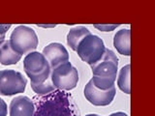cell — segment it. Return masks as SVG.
Listing matches in <instances>:
<instances>
[{
    "instance_id": "obj_1",
    "label": "cell",
    "mask_w": 155,
    "mask_h": 116,
    "mask_svg": "<svg viewBox=\"0 0 155 116\" xmlns=\"http://www.w3.org/2000/svg\"><path fill=\"white\" fill-rule=\"evenodd\" d=\"M35 105L34 116H81L74 97L68 91L55 89L45 95L32 98Z\"/></svg>"
},
{
    "instance_id": "obj_2",
    "label": "cell",
    "mask_w": 155,
    "mask_h": 116,
    "mask_svg": "<svg viewBox=\"0 0 155 116\" xmlns=\"http://www.w3.org/2000/svg\"><path fill=\"white\" fill-rule=\"evenodd\" d=\"M10 45L21 55L35 51L39 45V39L34 29L26 25H18L10 36Z\"/></svg>"
},
{
    "instance_id": "obj_3",
    "label": "cell",
    "mask_w": 155,
    "mask_h": 116,
    "mask_svg": "<svg viewBox=\"0 0 155 116\" xmlns=\"http://www.w3.org/2000/svg\"><path fill=\"white\" fill-rule=\"evenodd\" d=\"M23 69L31 83H40L51 76V66L41 52L33 51L25 55Z\"/></svg>"
},
{
    "instance_id": "obj_4",
    "label": "cell",
    "mask_w": 155,
    "mask_h": 116,
    "mask_svg": "<svg viewBox=\"0 0 155 116\" xmlns=\"http://www.w3.org/2000/svg\"><path fill=\"white\" fill-rule=\"evenodd\" d=\"M51 77L56 89L70 91L78 85L79 72L70 61H67L51 69Z\"/></svg>"
},
{
    "instance_id": "obj_5",
    "label": "cell",
    "mask_w": 155,
    "mask_h": 116,
    "mask_svg": "<svg viewBox=\"0 0 155 116\" xmlns=\"http://www.w3.org/2000/svg\"><path fill=\"white\" fill-rule=\"evenodd\" d=\"M105 50L106 47L103 40L99 36L90 34L82 39L76 51L82 61L88 65H92L101 59Z\"/></svg>"
},
{
    "instance_id": "obj_6",
    "label": "cell",
    "mask_w": 155,
    "mask_h": 116,
    "mask_svg": "<svg viewBox=\"0 0 155 116\" xmlns=\"http://www.w3.org/2000/svg\"><path fill=\"white\" fill-rule=\"evenodd\" d=\"M27 79L16 70L0 71V95L14 96L25 91Z\"/></svg>"
},
{
    "instance_id": "obj_7",
    "label": "cell",
    "mask_w": 155,
    "mask_h": 116,
    "mask_svg": "<svg viewBox=\"0 0 155 116\" xmlns=\"http://www.w3.org/2000/svg\"><path fill=\"white\" fill-rule=\"evenodd\" d=\"M90 68L93 76L116 79L118 71V58L113 50L106 47L101 59L90 65Z\"/></svg>"
},
{
    "instance_id": "obj_8",
    "label": "cell",
    "mask_w": 155,
    "mask_h": 116,
    "mask_svg": "<svg viewBox=\"0 0 155 116\" xmlns=\"http://www.w3.org/2000/svg\"><path fill=\"white\" fill-rule=\"evenodd\" d=\"M84 95L91 105L95 106H106L113 103L116 95V88L114 85L108 90H100L95 87L90 79L84 87Z\"/></svg>"
},
{
    "instance_id": "obj_9",
    "label": "cell",
    "mask_w": 155,
    "mask_h": 116,
    "mask_svg": "<svg viewBox=\"0 0 155 116\" xmlns=\"http://www.w3.org/2000/svg\"><path fill=\"white\" fill-rule=\"evenodd\" d=\"M42 54L45 56L48 63L53 69L56 66L69 61V52L60 43H51L44 47Z\"/></svg>"
},
{
    "instance_id": "obj_10",
    "label": "cell",
    "mask_w": 155,
    "mask_h": 116,
    "mask_svg": "<svg viewBox=\"0 0 155 116\" xmlns=\"http://www.w3.org/2000/svg\"><path fill=\"white\" fill-rule=\"evenodd\" d=\"M10 116H34L35 105L27 96H17L11 101L9 106Z\"/></svg>"
},
{
    "instance_id": "obj_11",
    "label": "cell",
    "mask_w": 155,
    "mask_h": 116,
    "mask_svg": "<svg viewBox=\"0 0 155 116\" xmlns=\"http://www.w3.org/2000/svg\"><path fill=\"white\" fill-rule=\"evenodd\" d=\"M114 46L120 54L125 56L131 55V30L120 29L114 36Z\"/></svg>"
},
{
    "instance_id": "obj_12",
    "label": "cell",
    "mask_w": 155,
    "mask_h": 116,
    "mask_svg": "<svg viewBox=\"0 0 155 116\" xmlns=\"http://www.w3.org/2000/svg\"><path fill=\"white\" fill-rule=\"evenodd\" d=\"M21 54L15 51L9 40H5L3 43L0 44V63L2 65H15L21 59Z\"/></svg>"
},
{
    "instance_id": "obj_13",
    "label": "cell",
    "mask_w": 155,
    "mask_h": 116,
    "mask_svg": "<svg viewBox=\"0 0 155 116\" xmlns=\"http://www.w3.org/2000/svg\"><path fill=\"white\" fill-rule=\"evenodd\" d=\"M91 32L87 29L85 26H76L74 28L70 29V31L68 32L67 35V44L73 50H77V47L79 46V44L82 41V39H84L86 36L90 35Z\"/></svg>"
},
{
    "instance_id": "obj_14",
    "label": "cell",
    "mask_w": 155,
    "mask_h": 116,
    "mask_svg": "<svg viewBox=\"0 0 155 116\" xmlns=\"http://www.w3.org/2000/svg\"><path fill=\"white\" fill-rule=\"evenodd\" d=\"M130 64L121 68L117 76V86L118 88L124 92L125 94L131 93V85H130Z\"/></svg>"
},
{
    "instance_id": "obj_15",
    "label": "cell",
    "mask_w": 155,
    "mask_h": 116,
    "mask_svg": "<svg viewBox=\"0 0 155 116\" xmlns=\"http://www.w3.org/2000/svg\"><path fill=\"white\" fill-rule=\"evenodd\" d=\"M30 85H31L32 90L35 92L37 95H45L48 93H51V92L54 91L56 89L51 81V76H48L45 81L40 82V83H31L30 82Z\"/></svg>"
},
{
    "instance_id": "obj_16",
    "label": "cell",
    "mask_w": 155,
    "mask_h": 116,
    "mask_svg": "<svg viewBox=\"0 0 155 116\" xmlns=\"http://www.w3.org/2000/svg\"><path fill=\"white\" fill-rule=\"evenodd\" d=\"M119 25L120 24H101V25L95 24L94 27L103 32H110V31H114V29H116Z\"/></svg>"
},
{
    "instance_id": "obj_17",
    "label": "cell",
    "mask_w": 155,
    "mask_h": 116,
    "mask_svg": "<svg viewBox=\"0 0 155 116\" xmlns=\"http://www.w3.org/2000/svg\"><path fill=\"white\" fill-rule=\"evenodd\" d=\"M11 27V24H0V44L5 41L6 32Z\"/></svg>"
},
{
    "instance_id": "obj_18",
    "label": "cell",
    "mask_w": 155,
    "mask_h": 116,
    "mask_svg": "<svg viewBox=\"0 0 155 116\" xmlns=\"http://www.w3.org/2000/svg\"><path fill=\"white\" fill-rule=\"evenodd\" d=\"M8 114V106L3 99L0 98V116H7Z\"/></svg>"
},
{
    "instance_id": "obj_19",
    "label": "cell",
    "mask_w": 155,
    "mask_h": 116,
    "mask_svg": "<svg viewBox=\"0 0 155 116\" xmlns=\"http://www.w3.org/2000/svg\"><path fill=\"white\" fill-rule=\"evenodd\" d=\"M110 116H128L126 113L124 112H121V111H118V112H114L113 114H110Z\"/></svg>"
},
{
    "instance_id": "obj_20",
    "label": "cell",
    "mask_w": 155,
    "mask_h": 116,
    "mask_svg": "<svg viewBox=\"0 0 155 116\" xmlns=\"http://www.w3.org/2000/svg\"><path fill=\"white\" fill-rule=\"evenodd\" d=\"M85 116H100V115H98V114H87Z\"/></svg>"
}]
</instances>
